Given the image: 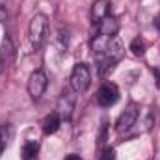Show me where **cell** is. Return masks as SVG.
<instances>
[{
	"label": "cell",
	"mask_w": 160,
	"mask_h": 160,
	"mask_svg": "<svg viewBox=\"0 0 160 160\" xmlns=\"http://www.w3.org/2000/svg\"><path fill=\"white\" fill-rule=\"evenodd\" d=\"M91 48H93V56L97 62L99 75L102 78L114 71L116 63L121 60V56L125 52L123 43L118 38H106V36H97L91 41Z\"/></svg>",
	"instance_id": "cell-1"
},
{
	"label": "cell",
	"mask_w": 160,
	"mask_h": 160,
	"mask_svg": "<svg viewBox=\"0 0 160 160\" xmlns=\"http://www.w3.org/2000/svg\"><path fill=\"white\" fill-rule=\"evenodd\" d=\"M45 36H47V17L43 13H36L28 24V38H30L32 47L39 48L45 41Z\"/></svg>",
	"instance_id": "cell-2"
},
{
	"label": "cell",
	"mask_w": 160,
	"mask_h": 160,
	"mask_svg": "<svg viewBox=\"0 0 160 160\" xmlns=\"http://www.w3.org/2000/svg\"><path fill=\"white\" fill-rule=\"evenodd\" d=\"M75 102H77V95L73 91V88H65L62 91V95L58 97V102H56V114L62 118V119L69 121L73 116V110H75Z\"/></svg>",
	"instance_id": "cell-3"
},
{
	"label": "cell",
	"mask_w": 160,
	"mask_h": 160,
	"mask_svg": "<svg viewBox=\"0 0 160 160\" xmlns=\"http://www.w3.org/2000/svg\"><path fill=\"white\" fill-rule=\"evenodd\" d=\"M91 84V73L86 63H77L71 73V88L75 93H84Z\"/></svg>",
	"instance_id": "cell-4"
},
{
	"label": "cell",
	"mask_w": 160,
	"mask_h": 160,
	"mask_svg": "<svg viewBox=\"0 0 160 160\" xmlns=\"http://www.w3.org/2000/svg\"><path fill=\"white\" fill-rule=\"evenodd\" d=\"M140 118V106L136 104V102H128L127 104V108L121 112V116L118 118V123H116V130L123 134V132H128L134 125H136V121Z\"/></svg>",
	"instance_id": "cell-5"
},
{
	"label": "cell",
	"mask_w": 160,
	"mask_h": 160,
	"mask_svg": "<svg viewBox=\"0 0 160 160\" xmlns=\"http://www.w3.org/2000/svg\"><path fill=\"white\" fill-rule=\"evenodd\" d=\"M119 99V89L114 82H104L97 91V102L101 106H112Z\"/></svg>",
	"instance_id": "cell-6"
},
{
	"label": "cell",
	"mask_w": 160,
	"mask_h": 160,
	"mask_svg": "<svg viewBox=\"0 0 160 160\" xmlns=\"http://www.w3.org/2000/svg\"><path fill=\"white\" fill-rule=\"evenodd\" d=\"M47 84H48V80H47V75L43 71H34L30 75V78H28V93H30V97L34 101L41 99V95L47 89Z\"/></svg>",
	"instance_id": "cell-7"
},
{
	"label": "cell",
	"mask_w": 160,
	"mask_h": 160,
	"mask_svg": "<svg viewBox=\"0 0 160 160\" xmlns=\"http://www.w3.org/2000/svg\"><path fill=\"white\" fill-rule=\"evenodd\" d=\"M15 60V45L9 38H4L0 43V71H8Z\"/></svg>",
	"instance_id": "cell-8"
},
{
	"label": "cell",
	"mask_w": 160,
	"mask_h": 160,
	"mask_svg": "<svg viewBox=\"0 0 160 160\" xmlns=\"http://www.w3.org/2000/svg\"><path fill=\"white\" fill-rule=\"evenodd\" d=\"M99 36H106V38H116V34L119 32V21L112 15L104 17L99 24H97Z\"/></svg>",
	"instance_id": "cell-9"
},
{
	"label": "cell",
	"mask_w": 160,
	"mask_h": 160,
	"mask_svg": "<svg viewBox=\"0 0 160 160\" xmlns=\"http://www.w3.org/2000/svg\"><path fill=\"white\" fill-rule=\"evenodd\" d=\"M110 9H112L110 0H95V4L91 8V21H93V24H99L104 17H108Z\"/></svg>",
	"instance_id": "cell-10"
},
{
	"label": "cell",
	"mask_w": 160,
	"mask_h": 160,
	"mask_svg": "<svg viewBox=\"0 0 160 160\" xmlns=\"http://www.w3.org/2000/svg\"><path fill=\"white\" fill-rule=\"evenodd\" d=\"M60 125H62V118H60L56 112H52L50 116H47V118L43 119V132H45V134H54V132L60 128Z\"/></svg>",
	"instance_id": "cell-11"
},
{
	"label": "cell",
	"mask_w": 160,
	"mask_h": 160,
	"mask_svg": "<svg viewBox=\"0 0 160 160\" xmlns=\"http://www.w3.org/2000/svg\"><path fill=\"white\" fill-rule=\"evenodd\" d=\"M38 151H39V143L38 142H26L21 149V158L22 160H34L38 157Z\"/></svg>",
	"instance_id": "cell-12"
},
{
	"label": "cell",
	"mask_w": 160,
	"mask_h": 160,
	"mask_svg": "<svg viewBox=\"0 0 160 160\" xmlns=\"http://www.w3.org/2000/svg\"><path fill=\"white\" fill-rule=\"evenodd\" d=\"M145 48H147V45H145V41L142 39V38H136V39H132V43H130V50L136 56H143L145 54Z\"/></svg>",
	"instance_id": "cell-13"
},
{
	"label": "cell",
	"mask_w": 160,
	"mask_h": 160,
	"mask_svg": "<svg viewBox=\"0 0 160 160\" xmlns=\"http://www.w3.org/2000/svg\"><path fill=\"white\" fill-rule=\"evenodd\" d=\"M8 19V0H0V22Z\"/></svg>",
	"instance_id": "cell-14"
},
{
	"label": "cell",
	"mask_w": 160,
	"mask_h": 160,
	"mask_svg": "<svg viewBox=\"0 0 160 160\" xmlns=\"http://www.w3.org/2000/svg\"><path fill=\"white\" fill-rule=\"evenodd\" d=\"M102 160H116V151L112 147H108L104 153H102Z\"/></svg>",
	"instance_id": "cell-15"
},
{
	"label": "cell",
	"mask_w": 160,
	"mask_h": 160,
	"mask_svg": "<svg viewBox=\"0 0 160 160\" xmlns=\"http://www.w3.org/2000/svg\"><path fill=\"white\" fill-rule=\"evenodd\" d=\"M63 160H82V158H80L78 155H67Z\"/></svg>",
	"instance_id": "cell-16"
},
{
	"label": "cell",
	"mask_w": 160,
	"mask_h": 160,
	"mask_svg": "<svg viewBox=\"0 0 160 160\" xmlns=\"http://www.w3.org/2000/svg\"><path fill=\"white\" fill-rule=\"evenodd\" d=\"M155 28H157V30H160V13L155 17Z\"/></svg>",
	"instance_id": "cell-17"
},
{
	"label": "cell",
	"mask_w": 160,
	"mask_h": 160,
	"mask_svg": "<svg viewBox=\"0 0 160 160\" xmlns=\"http://www.w3.org/2000/svg\"><path fill=\"white\" fill-rule=\"evenodd\" d=\"M4 145H6V143H4V140L0 138V155H2V151H4Z\"/></svg>",
	"instance_id": "cell-18"
},
{
	"label": "cell",
	"mask_w": 160,
	"mask_h": 160,
	"mask_svg": "<svg viewBox=\"0 0 160 160\" xmlns=\"http://www.w3.org/2000/svg\"><path fill=\"white\" fill-rule=\"evenodd\" d=\"M155 160H160V151H158V155H157V157H155Z\"/></svg>",
	"instance_id": "cell-19"
}]
</instances>
